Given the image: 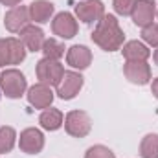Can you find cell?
<instances>
[{
	"label": "cell",
	"instance_id": "6da1fadb",
	"mask_svg": "<svg viewBox=\"0 0 158 158\" xmlns=\"http://www.w3.org/2000/svg\"><path fill=\"white\" fill-rule=\"evenodd\" d=\"M123 37H125L123 35V30L119 28V24H118V20H116L114 15H105L98 22L96 30L92 31V40L101 50H105V52L118 50L119 46L123 44Z\"/></svg>",
	"mask_w": 158,
	"mask_h": 158
},
{
	"label": "cell",
	"instance_id": "7a4b0ae2",
	"mask_svg": "<svg viewBox=\"0 0 158 158\" xmlns=\"http://www.w3.org/2000/svg\"><path fill=\"white\" fill-rule=\"evenodd\" d=\"M26 77L24 74H20L19 70L15 68H9V70H4L0 74V88L2 92L7 96V98H20L24 92H26Z\"/></svg>",
	"mask_w": 158,
	"mask_h": 158
},
{
	"label": "cell",
	"instance_id": "3957f363",
	"mask_svg": "<svg viewBox=\"0 0 158 158\" xmlns=\"http://www.w3.org/2000/svg\"><path fill=\"white\" fill-rule=\"evenodd\" d=\"M63 74H64V68L55 59L44 57L37 63V77L40 83H44L48 86H57L63 79Z\"/></svg>",
	"mask_w": 158,
	"mask_h": 158
},
{
	"label": "cell",
	"instance_id": "277c9868",
	"mask_svg": "<svg viewBox=\"0 0 158 158\" xmlns=\"http://www.w3.org/2000/svg\"><path fill=\"white\" fill-rule=\"evenodd\" d=\"M64 129L70 136L85 138L92 129V119L85 110H72L64 118Z\"/></svg>",
	"mask_w": 158,
	"mask_h": 158
},
{
	"label": "cell",
	"instance_id": "5b68a950",
	"mask_svg": "<svg viewBox=\"0 0 158 158\" xmlns=\"http://www.w3.org/2000/svg\"><path fill=\"white\" fill-rule=\"evenodd\" d=\"M76 15L85 24H98L105 17V6L101 0H83L76 6Z\"/></svg>",
	"mask_w": 158,
	"mask_h": 158
},
{
	"label": "cell",
	"instance_id": "8992f818",
	"mask_svg": "<svg viewBox=\"0 0 158 158\" xmlns=\"http://www.w3.org/2000/svg\"><path fill=\"white\" fill-rule=\"evenodd\" d=\"M30 9L26 6H15L11 7L6 17H4V26L7 31L11 33H19L20 30H24L28 24H30Z\"/></svg>",
	"mask_w": 158,
	"mask_h": 158
},
{
	"label": "cell",
	"instance_id": "52a82bcc",
	"mask_svg": "<svg viewBox=\"0 0 158 158\" xmlns=\"http://www.w3.org/2000/svg\"><path fill=\"white\" fill-rule=\"evenodd\" d=\"M52 31L59 35L61 39H72L77 33V20L74 19L72 13L63 11L55 15V19L52 20Z\"/></svg>",
	"mask_w": 158,
	"mask_h": 158
},
{
	"label": "cell",
	"instance_id": "ba28073f",
	"mask_svg": "<svg viewBox=\"0 0 158 158\" xmlns=\"http://www.w3.org/2000/svg\"><path fill=\"white\" fill-rule=\"evenodd\" d=\"M83 86V76L77 72H64L61 83L57 85V94L61 99H74Z\"/></svg>",
	"mask_w": 158,
	"mask_h": 158
},
{
	"label": "cell",
	"instance_id": "9c48e42d",
	"mask_svg": "<svg viewBox=\"0 0 158 158\" xmlns=\"http://www.w3.org/2000/svg\"><path fill=\"white\" fill-rule=\"evenodd\" d=\"M155 6L156 4L153 0H136V4L132 7V13H131L134 24L140 26V28H145V26L153 24L155 13H156V7Z\"/></svg>",
	"mask_w": 158,
	"mask_h": 158
},
{
	"label": "cell",
	"instance_id": "30bf717a",
	"mask_svg": "<svg viewBox=\"0 0 158 158\" xmlns=\"http://www.w3.org/2000/svg\"><path fill=\"white\" fill-rule=\"evenodd\" d=\"M123 74L134 85H145L151 79V68L145 61H127L123 66Z\"/></svg>",
	"mask_w": 158,
	"mask_h": 158
},
{
	"label": "cell",
	"instance_id": "8fae6325",
	"mask_svg": "<svg viewBox=\"0 0 158 158\" xmlns=\"http://www.w3.org/2000/svg\"><path fill=\"white\" fill-rule=\"evenodd\" d=\"M19 145L24 153L28 155H37L42 151L44 147V136L39 129H26L20 132V140H19Z\"/></svg>",
	"mask_w": 158,
	"mask_h": 158
},
{
	"label": "cell",
	"instance_id": "7c38bea8",
	"mask_svg": "<svg viewBox=\"0 0 158 158\" xmlns=\"http://www.w3.org/2000/svg\"><path fill=\"white\" fill-rule=\"evenodd\" d=\"M28 101L35 107V109H48L53 101V92L48 85L39 83V85H33L30 90H28Z\"/></svg>",
	"mask_w": 158,
	"mask_h": 158
},
{
	"label": "cell",
	"instance_id": "4fadbf2b",
	"mask_svg": "<svg viewBox=\"0 0 158 158\" xmlns=\"http://www.w3.org/2000/svg\"><path fill=\"white\" fill-rule=\"evenodd\" d=\"M20 33V40H22V44L30 50V52H40L42 50V44H44V31L37 28V26H33V24H28L24 30H20L19 31Z\"/></svg>",
	"mask_w": 158,
	"mask_h": 158
},
{
	"label": "cell",
	"instance_id": "5bb4252c",
	"mask_svg": "<svg viewBox=\"0 0 158 158\" xmlns=\"http://www.w3.org/2000/svg\"><path fill=\"white\" fill-rule=\"evenodd\" d=\"M66 63L72 66V68H79V70H85L90 63H92V52L86 48V46H72L66 53Z\"/></svg>",
	"mask_w": 158,
	"mask_h": 158
},
{
	"label": "cell",
	"instance_id": "9a60e30c",
	"mask_svg": "<svg viewBox=\"0 0 158 158\" xmlns=\"http://www.w3.org/2000/svg\"><path fill=\"white\" fill-rule=\"evenodd\" d=\"M30 19L39 22V24H44L50 20L52 13H53V4L48 2V0H35L30 4Z\"/></svg>",
	"mask_w": 158,
	"mask_h": 158
},
{
	"label": "cell",
	"instance_id": "2e32d148",
	"mask_svg": "<svg viewBox=\"0 0 158 158\" xmlns=\"http://www.w3.org/2000/svg\"><path fill=\"white\" fill-rule=\"evenodd\" d=\"M121 52H123V57H125L127 61H145V59L151 55L149 48H147L143 42H138V40L127 42Z\"/></svg>",
	"mask_w": 158,
	"mask_h": 158
},
{
	"label": "cell",
	"instance_id": "e0dca14e",
	"mask_svg": "<svg viewBox=\"0 0 158 158\" xmlns=\"http://www.w3.org/2000/svg\"><path fill=\"white\" fill-rule=\"evenodd\" d=\"M39 123L46 131H57L63 125V112L57 109H46L39 118Z\"/></svg>",
	"mask_w": 158,
	"mask_h": 158
},
{
	"label": "cell",
	"instance_id": "ac0fdd59",
	"mask_svg": "<svg viewBox=\"0 0 158 158\" xmlns=\"http://www.w3.org/2000/svg\"><path fill=\"white\" fill-rule=\"evenodd\" d=\"M7 48H9V64H19V63L24 61L26 50H24V44H22L20 39L9 37L7 39Z\"/></svg>",
	"mask_w": 158,
	"mask_h": 158
},
{
	"label": "cell",
	"instance_id": "d6986e66",
	"mask_svg": "<svg viewBox=\"0 0 158 158\" xmlns=\"http://www.w3.org/2000/svg\"><path fill=\"white\" fill-rule=\"evenodd\" d=\"M142 158H158V134H147L140 143Z\"/></svg>",
	"mask_w": 158,
	"mask_h": 158
},
{
	"label": "cell",
	"instance_id": "ffe728a7",
	"mask_svg": "<svg viewBox=\"0 0 158 158\" xmlns=\"http://www.w3.org/2000/svg\"><path fill=\"white\" fill-rule=\"evenodd\" d=\"M40 52L44 53V57L59 61V59L64 55V46H63L59 40H55V39H46L44 40V44H42V50H40Z\"/></svg>",
	"mask_w": 158,
	"mask_h": 158
},
{
	"label": "cell",
	"instance_id": "44dd1931",
	"mask_svg": "<svg viewBox=\"0 0 158 158\" xmlns=\"http://www.w3.org/2000/svg\"><path fill=\"white\" fill-rule=\"evenodd\" d=\"M17 132L13 127H0V153H9L15 145Z\"/></svg>",
	"mask_w": 158,
	"mask_h": 158
},
{
	"label": "cell",
	"instance_id": "7402d4cb",
	"mask_svg": "<svg viewBox=\"0 0 158 158\" xmlns=\"http://www.w3.org/2000/svg\"><path fill=\"white\" fill-rule=\"evenodd\" d=\"M85 158H116V156H114V153L109 147H105V145H94V147H90L86 151Z\"/></svg>",
	"mask_w": 158,
	"mask_h": 158
},
{
	"label": "cell",
	"instance_id": "603a6c76",
	"mask_svg": "<svg viewBox=\"0 0 158 158\" xmlns=\"http://www.w3.org/2000/svg\"><path fill=\"white\" fill-rule=\"evenodd\" d=\"M142 37L147 44L158 46V24H149L142 30Z\"/></svg>",
	"mask_w": 158,
	"mask_h": 158
},
{
	"label": "cell",
	"instance_id": "cb8c5ba5",
	"mask_svg": "<svg viewBox=\"0 0 158 158\" xmlns=\"http://www.w3.org/2000/svg\"><path fill=\"white\" fill-rule=\"evenodd\" d=\"M134 4H136V0H114V9H116V13L125 17V15L132 13Z\"/></svg>",
	"mask_w": 158,
	"mask_h": 158
},
{
	"label": "cell",
	"instance_id": "d4e9b609",
	"mask_svg": "<svg viewBox=\"0 0 158 158\" xmlns=\"http://www.w3.org/2000/svg\"><path fill=\"white\" fill-rule=\"evenodd\" d=\"M9 64V48H7V39H0V66Z\"/></svg>",
	"mask_w": 158,
	"mask_h": 158
},
{
	"label": "cell",
	"instance_id": "484cf974",
	"mask_svg": "<svg viewBox=\"0 0 158 158\" xmlns=\"http://www.w3.org/2000/svg\"><path fill=\"white\" fill-rule=\"evenodd\" d=\"M22 0H0V4H4V6H9V7H15V6H19Z\"/></svg>",
	"mask_w": 158,
	"mask_h": 158
},
{
	"label": "cell",
	"instance_id": "4316f807",
	"mask_svg": "<svg viewBox=\"0 0 158 158\" xmlns=\"http://www.w3.org/2000/svg\"><path fill=\"white\" fill-rule=\"evenodd\" d=\"M151 90H153V94L158 98V77L153 81V85H151Z\"/></svg>",
	"mask_w": 158,
	"mask_h": 158
},
{
	"label": "cell",
	"instance_id": "83f0119b",
	"mask_svg": "<svg viewBox=\"0 0 158 158\" xmlns=\"http://www.w3.org/2000/svg\"><path fill=\"white\" fill-rule=\"evenodd\" d=\"M153 57H155V63L158 64V50H155V53H153Z\"/></svg>",
	"mask_w": 158,
	"mask_h": 158
}]
</instances>
